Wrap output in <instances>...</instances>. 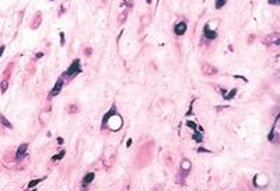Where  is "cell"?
Instances as JSON below:
<instances>
[{"label":"cell","mask_w":280,"mask_h":191,"mask_svg":"<svg viewBox=\"0 0 280 191\" xmlns=\"http://www.w3.org/2000/svg\"><path fill=\"white\" fill-rule=\"evenodd\" d=\"M80 73H81V63H80L78 59H74V60L72 61V64L69 66V69L63 73V78L72 80V78H74L77 74H80Z\"/></svg>","instance_id":"obj_1"},{"label":"cell","mask_w":280,"mask_h":191,"mask_svg":"<svg viewBox=\"0 0 280 191\" xmlns=\"http://www.w3.org/2000/svg\"><path fill=\"white\" fill-rule=\"evenodd\" d=\"M62 88H63V78H59V80L56 81V84H55V87L52 88V91H51L49 96H56V95H59V92L62 91Z\"/></svg>","instance_id":"obj_2"},{"label":"cell","mask_w":280,"mask_h":191,"mask_svg":"<svg viewBox=\"0 0 280 191\" xmlns=\"http://www.w3.org/2000/svg\"><path fill=\"white\" fill-rule=\"evenodd\" d=\"M186 22H178V24L175 25L174 27V32H175V35H178V37H181V35H183V34L186 32Z\"/></svg>","instance_id":"obj_3"},{"label":"cell","mask_w":280,"mask_h":191,"mask_svg":"<svg viewBox=\"0 0 280 191\" xmlns=\"http://www.w3.org/2000/svg\"><path fill=\"white\" fill-rule=\"evenodd\" d=\"M203 35H205L206 39H210V41H213V39L217 38V32H216V31H211L209 25H205V28H203Z\"/></svg>","instance_id":"obj_4"},{"label":"cell","mask_w":280,"mask_h":191,"mask_svg":"<svg viewBox=\"0 0 280 191\" xmlns=\"http://www.w3.org/2000/svg\"><path fill=\"white\" fill-rule=\"evenodd\" d=\"M116 113H118V112H116V106L112 105V107L108 110V113H106L105 116H104V119H102V127H105V126H106V123H108V120H109L112 116H115Z\"/></svg>","instance_id":"obj_5"},{"label":"cell","mask_w":280,"mask_h":191,"mask_svg":"<svg viewBox=\"0 0 280 191\" xmlns=\"http://www.w3.org/2000/svg\"><path fill=\"white\" fill-rule=\"evenodd\" d=\"M202 73L205 74V75H213V74L217 73V69H214V67L210 64H203Z\"/></svg>","instance_id":"obj_6"},{"label":"cell","mask_w":280,"mask_h":191,"mask_svg":"<svg viewBox=\"0 0 280 191\" xmlns=\"http://www.w3.org/2000/svg\"><path fill=\"white\" fill-rule=\"evenodd\" d=\"M27 148H28V144H21L20 145V148H18V151H17V155H16L17 160L23 159V156H24L25 152H27Z\"/></svg>","instance_id":"obj_7"},{"label":"cell","mask_w":280,"mask_h":191,"mask_svg":"<svg viewBox=\"0 0 280 191\" xmlns=\"http://www.w3.org/2000/svg\"><path fill=\"white\" fill-rule=\"evenodd\" d=\"M94 177H95V175H94L93 172H91V173H87V175L84 176V179H83V187H87L90 183H93Z\"/></svg>","instance_id":"obj_8"},{"label":"cell","mask_w":280,"mask_h":191,"mask_svg":"<svg viewBox=\"0 0 280 191\" xmlns=\"http://www.w3.org/2000/svg\"><path fill=\"white\" fill-rule=\"evenodd\" d=\"M0 124H3V126H4V127H7V128H13V124L8 122L7 119L4 117L2 113H0Z\"/></svg>","instance_id":"obj_9"},{"label":"cell","mask_w":280,"mask_h":191,"mask_svg":"<svg viewBox=\"0 0 280 191\" xmlns=\"http://www.w3.org/2000/svg\"><path fill=\"white\" fill-rule=\"evenodd\" d=\"M266 42H269V43H272V42H273L275 45H279V43H280L279 37H277L276 34H275V35H270V37H269L268 39H266Z\"/></svg>","instance_id":"obj_10"},{"label":"cell","mask_w":280,"mask_h":191,"mask_svg":"<svg viewBox=\"0 0 280 191\" xmlns=\"http://www.w3.org/2000/svg\"><path fill=\"white\" fill-rule=\"evenodd\" d=\"M181 169H182V170H185V172H189V170H191V162H189L188 159H183Z\"/></svg>","instance_id":"obj_11"},{"label":"cell","mask_w":280,"mask_h":191,"mask_svg":"<svg viewBox=\"0 0 280 191\" xmlns=\"http://www.w3.org/2000/svg\"><path fill=\"white\" fill-rule=\"evenodd\" d=\"M192 138L195 140L196 143H202L203 137H202V134H200V133H198V131L195 130V133H193V135H192Z\"/></svg>","instance_id":"obj_12"},{"label":"cell","mask_w":280,"mask_h":191,"mask_svg":"<svg viewBox=\"0 0 280 191\" xmlns=\"http://www.w3.org/2000/svg\"><path fill=\"white\" fill-rule=\"evenodd\" d=\"M235 94H237V88H234V90H231V92H230L228 95H224V99H226V101H231Z\"/></svg>","instance_id":"obj_13"},{"label":"cell","mask_w":280,"mask_h":191,"mask_svg":"<svg viewBox=\"0 0 280 191\" xmlns=\"http://www.w3.org/2000/svg\"><path fill=\"white\" fill-rule=\"evenodd\" d=\"M7 88H8L7 80H3V81H2V84H0V90H2V92H6V91H7Z\"/></svg>","instance_id":"obj_14"},{"label":"cell","mask_w":280,"mask_h":191,"mask_svg":"<svg viewBox=\"0 0 280 191\" xmlns=\"http://www.w3.org/2000/svg\"><path fill=\"white\" fill-rule=\"evenodd\" d=\"M214 1H216V3H214L216 4V8H221L224 4L227 3V0H214Z\"/></svg>","instance_id":"obj_15"},{"label":"cell","mask_w":280,"mask_h":191,"mask_svg":"<svg viewBox=\"0 0 280 191\" xmlns=\"http://www.w3.org/2000/svg\"><path fill=\"white\" fill-rule=\"evenodd\" d=\"M65 154H66V151L63 149V151H60V152H59L57 155H55V156H53L52 159H53V160H59V159H62L63 156H65Z\"/></svg>","instance_id":"obj_16"},{"label":"cell","mask_w":280,"mask_h":191,"mask_svg":"<svg viewBox=\"0 0 280 191\" xmlns=\"http://www.w3.org/2000/svg\"><path fill=\"white\" fill-rule=\"evenodd\" d=\"M44 179H38V180H32V181H29V184H28V188H32V187H35L37 184H39L41 181H42Z\"/></svg>","instance_id":"obj_17"},{"label":"cell","mask_w":280,"mask_h":191,"mask_svg":"<svg viewBox=\"0 0 280 191\" xmlns=\"http://www.w3.org/2000/svg\"><path fill=\"white\" fill-rule=\"evenodd\" d=\"M126 17H128V13H126V11H123V13H122V14H121V16H119V18H118L119 24H122V22H123V21L126 20Z\"/></svg>","instance_id":"obj_18"},{"label":"cell","mask_w":280,"mask_h":191,"mask_svg":"<svg viewBox=\"0 0 280 191\" xmlns=\"http://www.w3.org/2000/svg\"><path fill=\"white\" fill-rule=\"evenodd\" d=\"M186 124H188V127H191V128H193V130H196V123H193V122H188Z\"/></svg>","instance_id":"obj_19"},{"label":"cell","mask_w":280,"mask_h":191,"mask_svg":"<svg viewBox=\"0 0 280 191\" xmlns=\"http://www.w3.org/2000/svg\"><path fill=\"white\" fill-rule=\"evenodd\" d=\"M60 45L62 46L65 45V34L63 32H60Z\"/></svg>","instance_id":"obj_20"},{"label":"cell","mask_w":280,"mask_h":191,"mask_svg":"<svg viewBox=\"0 0 280 191\" xmlns=\"http://www.w3.org/2000/svg\"><path fill=\"white\" fill-rule=\"evenodd\" d=\"M269 4H275V6H277V4H280V0H269Z\"/></svg>","instance_id":"obj_21"},{"label":"cell","mask_w":280,"mask_h":191,"mask_svg":"<svg viewBox=\"0 0 280 191\" xmlns=\"http://www.w3.org/2000/svg\"><path fill=\"white\" fill-rule=\"evenodd\" d=\"M69 110H70V112H76V110H77V107H76V106H70Z\"/></svg>","instance_id":"obj_22"},{"label":"cell","mask_w":280,"mask_h":191,"mask_svg":"<svg viewBox=\"0 0 280 191\" xmlns=\"http://www.w3.org/2000/svg\"><path fill=\"white\" fill-rule=\"evenodd\" d=\"M91 52H93V50H91V49H90V48H87V49H85V54H91Z\"/></svg>","instance_id":"obj_23"},{"label":"cell","mask_w":280,"mask_h":191,"mask_svg":"<svg viewBox=\"0 0 280 191\" xmlns=\"http://www.w3.org/2000/svg\"><path fill=\"white\" fill-rule=\"evenodd\" d=\"M42 56H44V53H37V54H35V57H37V59H41Z\"/></svg>","instance_id":"obj_24"},{"label":"cell","mask_w":280,"mask_h":191,"mask_svg":"<svg viewBox=\"0 0 280 191\" xmlns=\"http://www.w3.org/2000/svg\"><path fill=\"white\" fill-rule=\"evenodd\" d=\"M4 52V46H0V57H2V54H3Z\"/></svg>","instance_id":"obj_25"},{"label":"cell","mask_w":280,"mask_h":191,"mask_svg":"<svg viewBox=\"0 0 280 191\" xmlns=\"http://www.w3.org/2000/svg\"><path fill=\"white\" fill-rule=\"evenodd\" d=\"M199 152H209V151L205 149V148H199Z\"/></svg>","instance_id":"obj_26"},{"label":"cell","mask_w":280,"mask_h":191,"mask_svg":"<svg viewBox=\"0 0 280 191\" xmlns=\"http://www.w3.org/2000/svg\"><path fill=\"white\" fill-rule=\"evenodd\" d=\"M126 145H128V146L132 145V140H128V143H126Z\"/></svg>","instance_id":"obj_27"},{"label":"cell","mask_w":280,"mask_h":191,"mask_svg":"<svg viewBox=\"0 0 280 191\" xmlns=\"http://www.w3.org/2000/svg\"><path fill=\"white\" fill-rule=\"evenodd\" d=\"M146 1H147V3H151V0H146Z\"/></svg>","instance_id":"obj_28"}]
</instances>
